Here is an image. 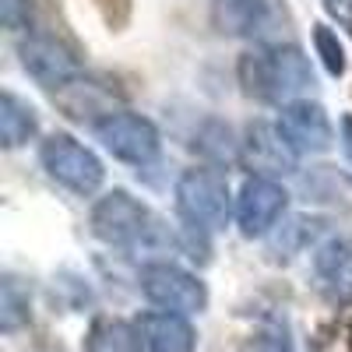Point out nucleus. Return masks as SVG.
Segmentation results:
<instances>
[{"mask_svg": "<svg viewBox=\"0 0 352 352\" xmlns=\"http://www.w3.org/2000/svg\"><path fill=\"white\" fill-rule=\"evenodd\" d=\"M296 152L289 148V141L282 138L278 124L268 120H254L243 131L240 141V162L254 173V176H268V180H278V176L296 173Z\"/></svg>", "mask_w": 352, "mask_h": 352, "instance_id": "obj_10", "label": "nucleus"}, {"mask_svg": "<svg viewBox=\"0 0 352 352\" xmlns=\"http://www.w3.org/2000/svg\"><path fill=\"white\" fill-rule=\"evenodd\" d=\"M173 197H176L180 219L190 229H197L201 236L226 229L229 215L236 212V197H232V190H229V180L212 166L184 169L176 187H173Z\"/></svg>", "mask_w": 352, "mask_h": 352, "instance_id": "obj_2", "label": "nucleus"}, {"mask_svg": "<svg viewBox=\"0 0 352 352\" xmlns=\"http://www.w3.org/2000/svg\"><path fill=\"white\" fill-rule=\"evenodd\" d=\"M144 335V349L148 352H194L197 349V331L184 314L169 310H152L138 320Z\"/></svg>", "mask_w": 352, "mask_h": 352, "instance_id": "obj_13", "label": "nucleus"}, {"mask_svg": "<svg viewBox=\"0 0 352 352\" xmlns=\"http://www.w3.org/2000/svg\"><path fill=\"white\" fill-rule=\"evenodd\" d=\"M194 152H201L208 162L222 166V162H232V159H240V141L232 138V131L226 124H204L201 134L194 138Z\"/></svg>", "mask_w": 352, "mask_h": 352, "instance_id": "obj_19", "label": "nucleus"}, {"mask_svg": "<svg viewBox=\"0 0 352 352\" xmlns=\"http://www.w3.org/2000/svg\"><path fill=\"white\" fill-rule=\"evenodd\" d=\"M39 134V113L36 106L14 96L11 88H4V96H0V144H4L8 152L21 148Z\"/></svg>", "mask_w": 352, "mask_h": 352, "instance_id": "obj_15", "label": "nucleus"}, {"mask_svg": "<svg viewBox=\"0 0 352 352\" xmlns=\"http://www.w3.org/2000/svg\"><path fill=\"white\" fill-rule=\"evenodd\" d=\"M278 131L296 155H324L335 144V127L328 109L314 99H296L278 109Z\"/></svg>", "mask_w": 352, "mask_h": 352, "instance_id": "obj_9", "label": "nucleus"}, {"mask_svg": "<svg viewBox=\"0 0 352 352\" xmlns=\"http://www.w3.org/2000/svg\"><path fill=\"white\" fill-rule=\"evenodd\" d=\"M310 43H314V56L320 60V67H324L331 78H342L349 71V53H345V43L338 39V32L331 25L317 21L310 28Z\"/></svg>", "mask_w": 352, "mask_h": 352, "instance_id": "obj_18", "label": "nucleus"}, {"mask_svg": "<svg viewBox=\"0 0 352 352\" xmlns=\"http://www.w3.org/2000/svg\"><path fill=\"white\" fill-rule=\"evenodd\" d=\"M39 166L46 169L53 184H60L64 190L78 197H92L106 180L102 159L88 144H81L74 134H64V131L46 134V141L39 144Z\"/></svg>", "mask_w": 352, "mask_h": 352, "instance_id": "obj_3", "label": "nucleus"}, {"mask_svg": "<svg viewBox=\"0 0 352 352\" xmlns=\"http://www.w3.org/2000/svg\"><path fill=\"white\" fill-rule=\"evenodd\" d=\"M236 81L247 99L272 102L282 109L296 99H307L310 85H314V67H310V56L300 46L261 43L240 56Z\"/></svg>", "mask_w": 352, "mask_h": 352, "instance_id": "obj_1", "label": "nucleus"}, {"mask_svg": "<svg viewBox=\"0 0 352 352\" xmlns=\"http://www.w3.org/2000/svg\"><path fill=\"white\" fill-rule=\"evenodd\" d=\"M28 18H32V0H0V21L11 32H21L28 28Z\"/></svg>", "mask_w": 352, "mask_h": 352, "instance_id": "obj_21", "label": "nucleus"}, {"mask_svg": "<svg viewBox=\"0 0 352 352\" xmlns=\"http://www.w3.org/2000/svg\"><path fill=\"white\" fill-rule=\"evenodd\" d=\"M349 352H352V320H349Z\"/></svg>", "mask_w": 352, "mask_h": 352, "instance_id": "obj_24", "label": "nucleus"}, {"mask_svg": "<svg viewBox=\"0 0 352 352\" xmlns=\"http://www.w3.org/2000/svg\"><path fill=\"white\" fill-rule=\"evenodd\" d=\"M250 352H296V345H292V331H289V324H285V317H282V320H268V324L257 331Z\"/></svg>", "mask_w": 352, "mask_h": 352, "instance_id": "obj_20", "label": "nucleus"}, {"mask_svg": "<svg viewBox=\"0 0 352 352\" xmlns=\"http://www.w3.org/2000/svg\"><path fill=\"white\" fill-rule=\"evenodd\" d=\"M320 8H324V14L335 25H342V28L352 32V0H320Z\"/></svg>", "mask_w": 352, "mask_h": 352, "instance_id": "obj_22", "label": "nucleus"}, {"mask_svg": "<svg viewBox=\"0 0 352 352\" xmlns=\"http://www.w3.org/2000/svg\"><path fill=\"white\" fill-rule=\"evenodd\" d=\"M338 144H342V152L352 166V113H345L342 120H338Z\"/></svg>", "mask_w": 352, "mask_h": 352, "instance_id": "obj_23", "label": "nucleus"}, {"mask_svg": "<svg viewBox=\"0 0 352 352\" xmlns=\"http://www.w3.org/2000/svg\"><path fill=\"white\" fill-rule=\"evenodd\" d=\"M324 232V219L317 215H292V219H282V226L272 232V254L278 261H289L303 254L310 243H317V236Z\"/></svg>", "mask_w": 352, "mask_h": 352, "instance_id": "obj_16", "label": "nucleus"}, {"mask_svg": "<svg viewBox=\"0 0 352 352\" xmlns=\"http://www.w3.org/2000/svg\"><path fill=\"white\" fill-rule=\"evenodd\" d=\"M144 300L159 310H169V314H201L208 307V285H204L194 272L180 268L173 261H152L141 268V278H138Z\"/></svg>", "mask_w": 352, "mask_h": 352, "instance_id": "obj_6", "label": "nucleus"}, {"mask_svg": "<svg viewBox=\"0 0 352 352\" xmlns=\"http://www.w3.org/2000/svg\"><path fill=\"white\" fill-rule=\"evenodd\" d=\"M278 0H212V21L222 36L254 39L264 36L278 21Z\"/></svg>", "mask_w": 352, "mask_h": 352, "instance_id": "obj_11", "label": "nucleus"}, {"mask_svg": "<svg viewBox=\"0 0 352 352\" xmlns=\"http://www.w3.org/2000/svg\"><path fill=\"white\" fill-rule=\"evenodd\" d=\"M289 208V190L278 180H268V176H247L240 194H236V229L247 240H261L272 236L278 229V222L285 219Z\"/></svg>", "mask_w": 352, "mask_h": 352, "instance_id": "obj_7", "label": "nucleus"}, {"mask_svg": "<svg viewBox=\"0 0 352 352\" xmlns=\"http://www.w3.org/2000/svg\"><path fill=\"white\" fill-rule=\"evenodd\" d=\"M32 320V289H28L18 275L0 278V331L14 335Z\"/></svg>", "mask_w": 352, "mask_h": 352, "instance_id": "obj_17", "label": "nucleus"}, {"mask_svg": "<svg viewBox=\"0 0 352 352\" xmlns=\"http://www.w3.org/2000/svg\"><path fill=\"white\" fill-rule=\"evenodd\" d=\"M314 278L328 296H352V236H328L314 247Z\"/></svg>", "mask_w": 352, "mask_h": 352, "instance_id": "obj_12", "label": "nucleus"}, {"mask_svg": "<svg viewBox=\"0 0 352 352\" xmlns=\"http://www.w3.org/2000/svg\"><path fill=\"white\" fill-rule=\"evenodd\" d=\"M92 134L116 162H127V166H138V169L152 166L162 152L159 127L148 116L131 113V109H109V113L96 116Z\"/></svg>", "mask_w": 352, "mask_h": 352, "instance_id": "obj_4", "label": "nucleus"}, {"mask_svg": "<svg viewBox=\"0 0 352 352\" xmlns=\"http://www.w3.org/2000/svg\"><path fill=\"white\" fill-rule=\"evenodd\" d=\"M88 226H92V236L106 247H138L152 232L155 215H152L148 204L138 201L131 190L116 187V190H106L92 204Z\"/></svg>", "mask_w": 352, "mask_h": 352, "instance_id": "obj_5", "label": "nucleus"}, {"mask_svg": "<svg viewBox=\"0 0 352 352\" xmlns=\"http://www.w3.org/2000/svg\"><path fill=\"white\" fill-rule=\"evenodd\" d=\"M18 64L43 88H67L81 74L78 53L56 36H28V39H21L18 43Z\"/></svg>", "mask_w": 352, "mask_h": 352, "instance_id": "obj_8", "label": "nucleus"}, {"mask_svg": "<svg viewBox=\"0 0 352 352\" xmlns=\"http://www.w3.org/2000/svg\"><path fill=\"white\" fill-rule=\"evenodd\" d=\"M81 352H144V335L124 317H96L85 331Z\"/></svg>", "mask_w": 352, "mask_h": 352, "instance_id": "obj_14", "label": "nucleus"}]
</instances>
